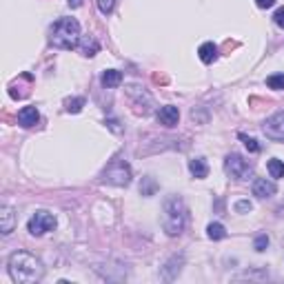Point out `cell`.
Wrapping results in <instances>:
<instances>
[{
  "mask_svg": "<svg viewBox=\"0 0 284 284\" xmlns=\"http://www.w3.org/2000/svg\"><path fill=\"white\" fill-rule=\"evenodd\" d=\"M7 269H9L11 280L20 282V284L38 282V280H42V275H45V269H42L40 260L33 258L31 253H27V251H16L14 256L9 258Z\"/></svg>",
  "mask_w": 284,
  "mask_h": 284,
  "instance_id": "6da1fadb",
  "label": "cell"
},
{
  "mask_svg": "<svg viewBox=\"0 0 284 284\" xmlns=\"http://www.w3.org/2000/svg\"><path fill=\"white\" fill-rule=\"evenodd\" d=\"M80 23L76 18H60L52 27V45L56 49H76L80 42Z\"/></svg>",
  "mask_w": 284,
  "mask_h": 284,
  "instance_id": "7a4b0ae2",
  "label": "cell"
},
{
  "mask_svg": "<svg viewBox=\"0 0 284 284\" xmlns=\"http://www.w3.org/2000/svg\"><path fill=\"white\" fill-rule=\"evenodd\" d=\"M186 224V205L182 198L173 196L164 200V215H162V227L167 235H180Z\"/></svg>",
  "mask_w": 284,
  "mask_h": 284,
  "instance_id": "3957f363",
  "label": "cell"
},
{
  "mask_svg": "<svg viewBox=\"0 0 284 284\" xmlns=\"http://www.w3.org/2000/svg\"><path fill=\"white\" fill-rule=\"evenodd\" d=\"M224 171L233 180H249L253 176V164L249 160H244L240 154H229L224 158Z\"/></svg>",
  "mask_w": 284,
  "mask_h": 284,
  "instance_id": "277c9868",
  "label": "cell"
},
{
  "mask_svg": "<svg viewBox=\"0 0 284 284\" xmlns=\"http://www.w3.org/2000/svg\"><path fill=\"white\" fill-rule=\"evenodd\" d=\"M103 180L109 182V184H116V186H127L131 182V169L125 160H116L107 171L103 173Z\"/></svg>",
  "mask_w": 284,
  "mask_h": 284,
  "instance_id": "5b68a950",
  "label": "cell"
},
{
  "mask_svg": "<svg viewBox=\"0 0 284 284\" xmlns=\"http://www.w3.org/2000/svg\"><path fill=\"white\" fill-rule=\"evenodd\" d=\"M53 227H56V215L49 213V211H36L27 222V229L31 235H42V233L52 231Z\"/></svg>",
  "mask_w": 284,
  "mask_h": 284,
  "instance_id": "8992f818",
  "label": "cell"
},
{
  "mask_svg": "<svg viewBox=\"0 0 284 284\" xmlns=\"http://www.w3.org/2000/svg\"><path fill=\"white\" fill-rule=\"evenodd\" d=\"M262 131L269 140L275 142H284V111H278L269 118V120L262 125Z\"/></svg>",
  "mask_w": 284,
  "mask_h": 284,
  "instance_id": "52a82bcc",
  "label": "cell"
},
{
  "mask_svg": "<svg viewBox=\"0 0 284 284\" xmlns=\"http://www.w3.org/2000/svg\"><path fill=\"white\" fill-rule=\"evenodd\" d=\"M178 120H180V111H178V107H173V104H167V107H162L158 111V122L162 127H176Z\"/></svg>",
  "mask_w": 284,
  "mask_h": 284,
  "instance_id": "ba28073f",
  "label": "cell"
},
{
  "mask_svg": "<svg viewBox=\"0 0 284 284\" xmlns=\"http://www.w3.org/2000/svg\"><path fill=\"white\" fill-rule=\"evenodd\" d=\"M275 191H278L275 182L266 180V178H258V180L253 182V196H258V198H271V196H275Z\"/></svg>",
  "mask_w": 284,
  "mask_h": 284,
  "instance_id": "9c48e42d",
  "label": "cell"
},
{
  "mask_svg": "<svg viewBox=\"0 0 284 284\" xmlns=\"http://www.w3.org/2000/svg\"><path fill=\"white\" fill-rule=\"evenodd\" d=\"M38 120H40V113H38L36 107H25V109H20V111H18V125L25 127V129L36 127Z\"/></svg>",
  "mask_w": 284,
  "mask_h": 284,
  "instance_id": "30bf717a",
  "label": "cell"
},
{
  "mask_svg": "<svg viewBox=\"0 0 284 284\" xmlns=\"http://www.w3.org/2000/svg\"><path fill=\"white\" fill-rule=\"evenodd\" d=\"M78 52L82 53L84 58H91V56H96V53L100 52V42L96 40L93 36H82V38H80V42H78Z\"/></svg>",
  "mask_w": 284,
  "mask_h": 284,
  "instance_id": "8fae6325",
  "label": "cell"
},
{
  "mask_svg": "<svg viewBox=\"0 0 284 284\" xmlns=\"http://www.w3.org/2000/svg\"><path fill=\"white\" fill-rule=\"evenodd\" d=\"M2 213H0V229H2V233H5V235H9L11 231H14V227H16V213H14V209H11V207H2Z\"/></svg>",
  "mask_w": 284,
  "mask_h": 284,
  "instance_id": "7c38bea8",
  "label": "cell"
},
{
  "mask_svg": "<svg viewBox=\"0 0 284 284\" xmlns=\"http://www.w3.org/2000/svg\"><path fill=\"white\" fill-rule=\"evenodd\" d=\"M198 56H200V60L205 62V65H211V62L218 58V47H215L213 42H205V45H200V49H198Z\"/></svg>",
  "mask_w": 284,
  "mask_h": 284,
  "instance_id": "4fadbf2b",
  "label": "cell"
},
{
  "mask_svg": "<svg viewBox=\"0 0 284 284\" xmlns=\"http://www.w3.org/2000/svg\"><path fill=\"white\" fill-rule=\"evenodd\" d=\"M100 82L107 89H116V87H120V82H122V74L118 69H107L103 74V78H100Z\"/></svg>",
  "mask_w": 284,
  "mask_h": 284,
  "instance_id": "5bb4252c",
  "label": "cell"
},
{
  "mask_svg": "<svg viewBox=\"0 0 284 284\" xmlns=\"http://www.w3.org/2000/svg\"><path fill=\"white\" fill-rule=\"evenodd\" d=\"M189 171H191V176L198 178V180L209 176V167H207L205 158H193L191 162H189Z\"/></svg>",
  "mask_w": 284,
  "mask_h": 284,
  "instance_id": "9a60e30c",
  "label": "cell"
},
{
  "mask_svg": "<svg viewBox=\"0 0 284 284\" xmlns=\"http://www.w3.org/2000/svg\"><path fill=\"white\" fill-rule=\"evenodd\" d=\"M207 235H209L211 240H222V238H227V229L220 222H211L209 227H207Z\"/></svg>",
  "mask_w": 284,
  "mask_h": 284,
  "instance_id": "2e32d148",
  "label": "cell"
},
{
  "mask_svg": "<svg viewBox=\"0 0 284 284\" xmlns=\"http://www.w3.org/2000/svg\"><path fill=\"white\" fill-rule=\"evenodd\" d=\"M266 169H269L271 178H284V162H282V160H278V158L269 160Z\"/></svg>",
  "mask_w": 284,
  "mask_h": 284,
  "instance_id": "e0dca14e",
  "label": "cell"
},
{
  "mask_svg": "<svg viewBox=\"0 0 284 284\" xmlns=\"http://www.w3.org/2000/svg\"><path fill=\"white\" fill-rule=\"evenodd\" d=\"M266 87L275 89V91H282L284 89V74H273L266 78Z\"/></svg>",
  "mask_w": 284,
  "mask_h": 284,
  "instance_id": "ac0fdd59",
  "label": "cell"
},
{
  "mask_svg": "<svg viewBox=\"0 0 284 284\" xmlns=\"http://www.w3.org/2000/svg\"><path fill=\"white\" fill-rule=\"evenodd\" d=\"M238 138L242 140L244 147H247V149L251 151V154H258V151H260V145H258V140H256V138H249V135H244V133H240Z\"/></svg>",
  "mask_w": 284,
  "mask_h": 284,
  "instance_id": "d6986e66",
  "label": "cell"
},
{
  "mask_svg": "<svg viewBox=\"0 0 284 284\" xmlns=\"http://www.w3.org/2000/svg\"><path fill=\"white\" fill-rule=\"evenodd\" d=\"M84 107V98H74V100H67V111L69 113H80Z\"/></svg>",
  "mask_w": 284,
  "mask_h": 284,
  "instance_id": "ffe728a7",
  "label": "cell"
},
{
  "mask_svg": "<svg viewBox=\"0 0 284 284\" xmlns=\"http://www.w3.org/2000/svg\"><path fill=\"white\" fill-rule=\"evenodd\" d=\"M266 247H269V235H266V233H260L256 238V242H253V249L262 253V251H266Z\"/></svg>",
  "mask_w": 284,
  "mask_h": 284,
  "instance_id": "44dd1931",
  "label": "cell"
},
{
  "mask_svg": "<svg viewBox=\"0 0 284 284\" xmlns=\"http://www.w3.org/2000/svg\"><path fill=\"white\" fill-rule=\"evenodd\" d=\"M113 7H116V0H98V9L103 11L104 16H107V14H111V11H113Z\"/></svg>",
  "mask_w": 284,
  "mask_h": 284,
  "instance_id": "7402d4cb",
  "label": "cell"
},
{
  "mask_svg": "<svg viewBox=\"0 0 284 284\" xmlns=\"http://www.w3.org/2000/svg\"><path fill=\"white\" fill-rule=\"evenodd\" d=\"M273 23L278 25L280 29H284V7H280V9L273 14Z\"/></svg>",
  "mask_w": 284,
  "mask_h": 284,
  "instance_id": "603a6c76",
  "label": "cell"
},
{
  "mask_svg": "<svg viewBox=\"0 0 284 284\" xmlns=\"http://www.w3.org/2000/svg\"><path fill=\"white\" fill-rule=\"evenodd\" d=\"M253 209V205L249 200H240L238 205H235V211H238V213H247V211H251Z\"/></svg>",
  "mask_w": 284,
  "mask_h": 284,
  "instance_id": "cb8c5ba5",
  "label": "cell"
},
{
  "mask_svg": "<svg viewBox=\"0 0 284 284\" xmlns=\"http://www.w3.org/2000/svg\"><path fill=\"white\" fill-rule=\"evenodd\" d=\"M256 5L260 7V9H269V7L275 5V0H256Z\"/></svg>",
  "mask_w": 284,
  "mask_h": 284,
  "instance_id": "d4e9b609",
  "label": "cell"
},
{
  "mask_svg": "<svg viewBox=\"0 0 284 284\" xmlns=\"http://www.w3.org/2000/svg\"><path fill=\"white\" fill-rule=\"evenodd\" d=\"M107 125L111 127V129L116 131V133H118V131H120V127H118V122H116V120H107Z\"/></svg>",
  "mask_w": 284,
  "mask_h": 284,
  "instance_id": "484cf974",
  "label": "cell"
},
{
  "mask_svg": "<svg viewBox=\"0 0 284 284\" xmlns=\"http://www.w3.org/2000/svg\"><path fill=\"white\" fill-rule=\"evenodd\" d=\"M67 2H69V7H74V9H76V7L82 5V0H67Z\"/></svg>",
  "mask_w": 284,
  "mask_h": 284,
  "instance_id": "4316f807",
  "label": "cell"
}]
</instances>
